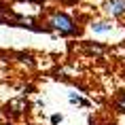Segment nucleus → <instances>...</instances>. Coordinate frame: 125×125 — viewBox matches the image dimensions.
I'll use <instances>...</instances> for the list:
<instances>
[{
    "label": "nucleus",
    "mask_w": 125,
    "mask_h": 125,
    "mask_svg": "<svg viewBox=\"0 0 125 125\" xmlns=\"http://www.w3.org/2000/svg\"><path fill=\"white\" fill-rule=\"evenodd\" d=\"M115 108H117V112L125 115V93H121V95H119V100L115 102Z\"/></svg>",
    "instance_id": "423d86ee"
},
{
    "label": "nucleus",
    "mask_w": 125,
    "mask_h": 125,
    "mask_svg": "<svg viewBox=\"0 0 125 125\" xmlns=\"http://www.w3.org/2000/svg\"><path fill=\"white\" fill-rule=\"evenodd\" d=\"M11 108L13 112H21V110H26V100L19 98V100H13V102H9L7 104V110Z\"/></svg>",
    "instance_id": "20e7f679"
},
{
    "label": "nucleus",
    "mask_w": 125,
    "mask_h": 125,
    "mask_svg": "<svg viewBox=\"0 0 125 125\" xmlns=\"http://www.w3.org/2000/svg\"><path fill=\"white\" fill-rule=\"evenodd\" d=\"M91 30L95 34H104V32H110L112 30V23L110 21H95V23H91Z\"/></svg>",
    "instance_id": "7ed1b4c3"
},
{
    "label": "nucleus",
    "mask_w": 125,
    "mask_h": 125,
    "mask_svg": "<svg viewBox=\"0 0 125 125\" xmlns=\"http://www.w3.org/2000/svg\"><path fill=\"white\" fill-rule=\"evenodd\" d=\"M51 123H53V125L62 123V115H53V117H51Z\"/></svg>",
    "instance_id": "0eeeda50"
},
{
    "label": "nucleus",
    "mask_w": 125,
    "mask_h": 125,
    "mask_svg": "<svg viewBox=\"0 0 125 125\" xmlns=\"http://www.w3.org/2000/svg\"><path fill=\"white\" fill-rule=\"evenodd\" d=\"M104 11L112 17H121L125 15V0H108L104 4Z\"/></svg>",
    "instance_id": "f03ea898"
},
{
    "label": "nucleus",
    "mask_w": 125,
    "mask_h": 125,
    "mask_svg": "<svg viewBox=\"0 0 125 125\" xmlns=\"http://www.w3.org/2000/svg\"><path fill=\"white\" fill-rule=\"evenodd\" d=\"M68 100H70V104H79V106H87V104H89L87 100L81 98L79 93H70V95H68Z\"/></svg>",
    "instance_id": "39448f33"
},
{
    "label": "nucleus",
    "mask_w": 125,
    "mask_h": 125,
    "mask_svg": "<svg viewBox=\"0 0 125 125\" xmlns=\"http://www.w3.org/2000/svg\"><path fill=\"white\" fill-rule=\"evenodd\" d=\"M47 23H49L51 30H57L59 34H74L76 32V23L72 21V17H68L66 13H59V11L49 15Z\"/></svg>",
    "instance_id": "f257e3e1"
},
{
    "label": "nucleus",
    "mask_w": 125,
    "mask_h": 125,
    "mask_svg": "<svg viewBox=\"0 0 125 125\" xmlns=\"http://www.w3.org/2000/svg\"><path fill=\"white\" fill-rule=\"evenodd\" d=\"M7 125H9V123H7Z\"/></svg>",
    "instance_id": "6e6552de"
}]
</instances>
